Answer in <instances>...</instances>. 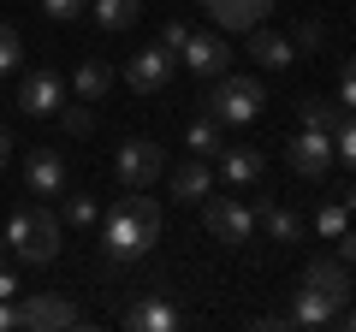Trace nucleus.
<instances>
[{
  "mask_svg": "<svg viewBox=\"0 0 356 332\" xmlns=\"http://www.w3.org/2000/svg\"><path fill=\"white\" fill-rule=\"evenodd\" d=\"M161 243V208H154V196L131 190L125 202L107 208V226H102V256L107 267H131V261H143Z\"/></svg>",
  "mask_w": 356,
  "mask_h": 332,
  "instance_id": "1",
  "label": "nucleus"
},
{
  "mask_svg": "<svg viewBox=\"0 0 356 332\" xmlns=\"http://www.w3.org/2000/svg\"><path fill=\"white\" fill-rule=\"evenodd\" d=\"M261 83L255 77H238V72H220L208 77V95H202V113L220 119V125H250L255 113H261Z\"/></svg>",
  "mask_w": 356,
  "mask_h": 332,
  "instance_id": "2",
  "label": "nucleus"
},
{
  "mask_svg": "<svg viewBox=\"0 0 356 332\" xmlns=\"http://www.w3.org/2000/svg\"><path fill=\"white\" fill-rule=\"evenodd\" d=\"M166 172V149L149 137H125L113 149V179L125 184V190H154V179Z\"/></svg>",
  "mask_w": 356,
  "mask_h": 332,
  "instance_id": "3",
  "label": "nucleus"
},
{
  "mask_svg": "<svg viewBox=\"0 0 356 332\" xmlns=\"http://www.w3.org/2000/svg\"><path fill=\"white\" fill-rule=\"evenodd\" d=\"M13 256L24 261V267H48V261H60V208H48V202L30 208V226H24V238L13 243Z\"/></svg>",
  "mask_w": 356,
  "mask_h": 332,
  "instance_id": "4",
  "label": "nucleus"
},
{
  "mask_svg": "<svg viewBox=\"0 0 356 332\" xmlns=\"http://www.w3.org/2000/svg\"><path fill=\"white\" fill-rule=\"evenodd\" d=\"M202 219H208V231H214L220 243H232V249H243V243L255 238V208L238 202V196H214L208 190L202 196Z\"/></svg>",
  "mask_w": 356,
  "mask_h": 332,
  "instance_id": "5",
  "label": "nucleus"
},
{
  "mask_svg": "<svg viewBox=\"0 0 356 332\" xmlns=\"http://www.w3.org/2000/svg\"><path fill=\"white\" fill-rule=\"evenodd\" d=\"M172 72H178V53L172 48H161V42H154V48H137L125 60V83L137 95H161L166 83H172Z\"/></svg>",
  "mask_w": 356,
  "mask_h": 332,
  "instance_id": "6",
  "label": "nucleus"
},
{
  "mask_svg": "<svg viewBox=\"0 0 356 332\" xmlns=\"http://www.w3.org/2000/svg\"><path fill=\"white\" fill-rule=\"evenodd\" d=\"M18 326H30V332H48V326H83V315H77V303H65L60 291H30V297H18Z\"/></svg>",
  "mask_w": 356,
  "mask_h": 332,
  "instance_id": "7",
  "label": "nucleus"
},
{
  "mask_svg": "<svg viewBox=\"0 0 356 332\" xmlns=\"http://www.w3.org/2000/svg\"><path fill=\"white\" fill-rule=\"evenodd\" d=\"M285 160H291L297 179H327V172H332V137L303 125V131L291 137V149H285Z\"/></svg>",
  "mask_w": 356,
  "mask_h": 332,
  "instance_id": "8",
  "label": "nucleus"
},
{
  "mask_svg": "<svg viewBox=\"0 0 356 332\" xmlns=\"http://www.w3.org/2000/svg\"><path fill=\"white\" fill-rule=\"evenodd\" d=\"M60 107H65V83H60V72H30L24 83H18V113L48 119V113H60Z\"/></svg>",
  "mask_w": 356,
  "mask_h": 332,
  "instance_id": "9",
  "label": "nucleus"
},
{
  "mask_svg": "<svg viewBox=\"0 0 356 332\" xmlns=\"http://www.w3.org/2000/svg\"><path fill=\"white\" fill-rule=\"evenodd\" d=\"M178 60L191 65L196 77H220V72H232V48H226V36H202V30H191V42L178 48Z\"/></svg>",
  "mask_w": 356,
  "mask_h": 332,
  "instance_id": "10",
  "label": "nucleus"
},
{
  "mask_svg": "<svg viewBox=\"0 0 356 332\" xmlns=\"http://www.w3.org/2000/svg\"><path fill=\"white\" fill-rule=\"evenodd\" d=\"M24 184H30V196H65V154L60 149H30L24 154Z\"/></svg>",
  "mask_w": 356,
  "mask_h": 332,
  "instance_id": "11",
  "label": "nucleus"
},
{
  "mask_svg": "<svg viewBox=\"0 0 356 332\" xmlns=\"http://www.w3.org/2000/svg\"><path fill=\"white\" fill-rule=\"evenodd\" d=\"M297 285H315V291H321V297H332L339 308L356 297V285H350V267H344L339 256H315V261L303 267V279H297Z\"/></svg>",
  "mask_w": 356,
  "mask_h": 332,
  "instance_id": "12",
  "label": "nucleus"
},
{
  "mask_svg": "<svg viewBox=\"0 0 356 332\" xmlns=\"http://www.w3.org/2000/svg\"><path fill=\"white\" fill-rule=\"evenodd\" d=\"M291 326H309V332H327V326H339V303L332 297H321L315 285H297L291 291Z\"/></svg>",
  "mask_w": 356,
  "mask_h": 332,
  "instance_id": "13",
  "label": "nucleus"
},
{
  "mask_svg": "<svg viewBox=\"0 0 356 332\" xmlns=\"http://www.w3.org/2000/svg\"><path fill=\"white\" fill-rule=\"evenodd\" d=\"M125 326L131 332H178V326H184V308L166 303V297L154 291V297H143V303L125 308Z\"/></svg>",
  "mask_w": 356,
  "mask_h": 332,
  "instance_id": "14",
  "label": "nucleus"
},
{
  "mask_svg": "<svg viewBox=\"0 0 356 332\" xmlns=\"http://www.w3.org/2000/svg\"><path fill=\"white\" fill-rule=\"evenodd\" d=\"M243 53H250V65H261V72H280V65H291V36H280V30H261V24H255L250 30V48H243Z\"/></svg>",
  "mask_w": 356,
  "mask_h": 332,
  "instance_id": "15",
  "label": "nucleus"
},
{
  "mask_svg": "<svg viewBox=\"0 0 356 332\" xmlns=\"http://www.w3.org/2000/svg\"><path fill=\"white\" fill-rule=\"evenodd\" d=\"M208 190H214V166H208L202 154H191L184 166H172V196L178 202H202Z\"/></svg>",
  "mask_w": 356,
  "mask_h": 332,
  "instance_id": "16",
  "label": "nucleus"
},
{
  "mask_svg": "<svg viewBox=\"0 0 356 332\" xmlns=\"http://www.w3.org/2000/svg\"><path fill=\"white\" fill-rule=\"evenodd\" d=\"M250 208H255V219L267 226V238H273V243H297V238H303V219H297L291 208H280L273 196H255Z\"/></svg>",
  "mask_w": 356,
  "mask_h": 332,
  "instance_id": "17",
  "label": "nucleus"
},
{
  "mask_svg": "<svg viewBox=\"0 0 356 332\" xmlns=\"http://www.w3.org/2000/svg\"><path fill=\"white\" fill-rule=\"evenodd\" d=\"M261 149H250V142H226L220 149V172H226V184H255L261 179Z\"/></svg>",
  "mask_w": 356,
  "mask_h": 332,
  "instance_id": "18",
  "label": "nucleus"
},
{
  "mask_svg": "<svg viewBox=\"0 0 356 332\" xmlns=\"http://www.w3.org/2000/svg\"><path fill=\"white\" fill-rule=\"evenodd\" d=\"M214 13L220 30H255L267 13H273V0H220V6H208Z\"/></svg>",
  "mask_w": 356,
  "mask_h": 332,
  "instance_id": "19",
  "label": "nucleus"
},
{
  "mask_svg": "<svg viewBox=\"0 0 356 332\" xmlns=\"http://www.w3.org/2000/svg\"><path fill=\"white\" fill-rule=\"evenodd\" d=\"M72 90H77V101H107V90H113V65H107V60H83L72 72Z\"/></svg>",
  "mask_w": 356,
  "mask_h": 332,
  "instance_id": "20",
  "label": "nucleus"
},
{
  "mask_svg": "<svg viewBox=\"0 0 356 332\" xmlns=\"http://www.w3.org/2000/svg\"><path fill=\"white\" fill-rule=\"evenodd\" d=\"M89 13L102 30H131L143 18V0H89Z\"/></svg>",
  "mask_w": 356,
  "mask_h": 332,
  "instance_id": "21",
  "label": "nucleus"
},
{
  "mask_svg": "<svg viewBox=\"0 0 356 332\" xmlns=\"http://www.w3.org/2000/svg\"><path fill=\"white\" fill-rule=\"evenodd\" d=\"M184 142H191V154H202V160H214L220 149H226V137H220V119H191V131H184Z\"/></svg>",
  "mask_w": 356,
  "mask_h": 332,
  "instance_id": "22",
  "label": "nucleus"
},
{
  "mask_svg": "<svg viewBox=\"0 0 356 332\" xmlns=\"http://www.w3.org/2000/svg\"><path fill=\"white\" fill-rule=\"evenodd\" d=\"M339 119H344L339 101H327V95H303V125H309V131H327V137H332Z\"/></svg>",
  "mask_w": 356,
  "mask_h": 332,
  "instance_id": "23",
  "label": "nucleus"
},
{
  "mask_svg": "<svg viewBox=\"0 0 356 332\" xmlns=\"http://www.w3.org/2000/svg\"><path fill=\"white\" fill-rule=\"evenodd\" d=\"M95 219H102V208H95V196H89V190H65V226L89 231Z\"/></svg>",
  "mask_w": 356,
  "mask_h": 332,
  "instance_id": "24",
  "label": "nucleus"
},
{
  "mask_svg": "<svg viewBox=\"0 0 356 332\" xmlns=\"http://www.w3.org/2000/svg\"><path fill=\"white\" fill-rule=\"evenodd\" d=\"M332 160H344L356 172V113H344L339 131H332Z\"/></svg>",
  "mask_w": 356,
  "mask_h": 332,
  "instance_id": "25",
  "label": "nucleus"
},
{
  "mask_svg": "<svg viewBox=\"0 0 356 332\" xmlns=\"http://www.w3.org/2000/svg\"><path fill=\"white\" fill-rule=\"evenodd\" d=\"M18 60H24V42H18V30L0 18V77L6 72H18Z\"/></svg>",
  "mask_w": 356,
  "mask_h": 332,
  "instance_id": "26",
  "label": "nucleus"
},
{
  "mask_svg": "<svg viewBox=\"0 0 356 332\" xmlns=\"http://www.w3.org/2000/svg\"><path fill=\"white\" fill-rule=\"evenodd\" d=\"M344 226H350V208H344V202H327V208H321V214H315V231H321V238H339V231Z\"/></svg>",
  "mask_w": 356,
  "mask_h": 332,
  "instance_id": "27",
  "label": "nucleus"
},
{
  "mask_svg": "<svg viewBox=\"0 0 356 332\" xmlns=\"http://www.w3.org/2000/svg\"><path fill=\"white\" fill-rule=\"evenodd\" d=\"M60 125L72 131V137H89V131H95V113H89V101H72V107H60Z\"/></svg>",
  "mask_w": 356,
  "mask_h": 332,
  "instance_id": "28",
  "label": "nucleus"
},
{
  "mask_svg": "<svg viewBox=\"0 0 356 332\" xmlns=\"http://www.w3.org/2000/svg\"><path fill=\"white\" fill-rule=\"evenodd\" d=\"M339 107H344V113H356V53L339 65Z\"/></svg>",
  "mask_w": 356,
  "mask_h": 332,
  "instance_id": "29",
  "label": "nucleus"
},
{
  "mask_svg": "<svg viewBox=\"0 0 356 332\" xmlns=\"http://www.w3.org/2000/svg\"><path fill=\"white\" fill-rule=\"evenodd\" d=\"M42 13H48V18H60V24H65V18L89 13V0H42Z\"/></svg>",
  "mask_w": 356,
  "mask_h": 332,
  "instance_id": "30",
  "label": "nucleus"
},
{
  "mask_svg": "<svg viewBox=\"0 0 356 332\" xmlns=\"http://www.w3.org/2000/svg\"><path fill=\"white\" fill-rule=\"evenodd\" d=\"M184 42H191V24H184V18H172V24L161 30V48H172V53H178Z\"/></svg>",
  "mask_w": 356,
  "mask_h": 332,
  "instance_id": "31",
  "label": "nucleus"
},
{
  "mask_svg": "<svg viewBox=\"0 0 356 332\" xmlns=\"http://www.w3.org/2000/svg\"><path fill=\"white\" fill-rule=\"evenodd\" d=\"M321 36H327V30H321L315 18H309V24H297V36H291V48H321Z\"/></svg>",
  "mask_w": 356,
  "mask_h": 332,
  "instance_id": "32",
  "label": "nucleus"
},
{
  "mask_svg": "<svg viewBox=\"0 0 356 332\" xmlns=\"http://www.w3.org/2000/svg\"><path fill=\"white\" fill-rule=\"evenodd\" d=\"M332 243H339V261H344V267H356V231L344 226V231H339V238H332Z\"/></svg>",
  "mask_w": 356,
  "mask_h": 332,
  "instance_id": "33",
  "label": "nucleus"
},
{
  "mask_svg": "<svg viewBox=\"0 0 356 332\" xmlns=\"http://www.w3.org/2000/svg\"><path fill=\"white\" fill-rule=\"evenodd\" d=\"M18 291H24V285H18V279H13V273L0 267V303H13V297H18Z\"/></svg>",
  "mask_w": 356,
  "mask_h": 332,
  "instance_id": "34",
  "label": "nucleus"
},
{
  "mask_svg": "<svg viewBox=\"0 0 356 332\" xmlns=\"http://www.w3.org/2000/svg\"><path fill=\"white\" fill-rule=\"evenodd\" d=\"M0 166H13V131L0 125Z\"/></svg>",
  "mask_w": 356,
  "mask_h": 332,
  "instance_id": "35",
  "label": "nucleus"
},
{
  "mask_svg": "<svg viewBox=\"0 0 356 332\" xmlns=\"http://www.w3.org/2000/svg\"><path fill=\"white\" fill-rule=\"evenodd\" d=\"M13 326H18V308H13V303H0V332H13Z\"/></svg>",
  "mask_w": 356,
  "mask_h": 332,
  "instance_id": "36",
  "label": "nucleus"
},
{
  "mask_svg": "<svg viewBox=\"0 0 356 332\" xmlns=\"http://www.w3.org/2000/svg\"><path fill=\"white\" fill-rule=\"evenodd\" d=\"M339 326H350V332H356V308H350V303L339 308Z\"/></svg>",
  "mask_w": 356,
  "mask_h": 332,
  "instance_id": "37",
  "label": "nucleus"
},
{
  "mask_svg": "<svg viewBox=\"0 0 356 332\" xmlns=\"http://www.w3.org/2000/svg\"><path fill=\"white\" fill-rule=\"evenodd\" d=\"M344 208H350V214H356V184H350V190H344Z\"/></svg>",
  "mask_w": 356,
  "mask_h": 332,
  "instance_id": "38",
  "label": "nucleus"
},
{
  "mask_svg": "<svg viewBox=\"0 0 356 332\" xmlns=\"http://www.w3.org/2000/svg\"><path fill=\"white\" fill-rule=\"evenodd\" d=\"M0 267H6V238H0Z\"/></svg>",
  "mask_w": 356,
  "mask_h": 332,
  "instance_id": "39",
  "label": "nucleus"
},
{
  "mask_svg": "<svg viewBox=\"0 0 356 332\" xmlns=\"http://www.w3.org/2000/svg\"><path fill=\"white\" fill-rule=\"evenodd\" d=\"M196 6H220V0H196Z\"/></svg>",
  "mask_w": 356,
  "mask_h": 332,
  "instance_id": "40",
  "label": "nucleus"
}]
</instances>
